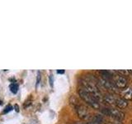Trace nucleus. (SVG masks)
Instances as JSON below:
<instances>
[{
    "label": "nucleus",
    "instance_id": "1",
    "mask_svg": "<svg viewBox=\"0 0 132 124\" xmlns=\"http://www.w3.org/2000/svg\"><path fill=\"white\" fill-rule=\"evenodd\" d=\"M78 94L81 97V98L84 100V102H86L88 105H90L92 107L95 109H100V104H99V102H97L96 99H95L92 95L90 94H88V92H86L84 89H80L78 90Z\"/></svg>",
    "mask_w": 132,
    "mask_h": 124
},
{
    "label": "nucleus",
    "instance_id": "2",
    "mask_svg": "<svg viewBox=\"0 0 132 124\" xmlns=\"http://www.w3.org/2000/svg\"><path fill=\"white\" fill-rule=\"evenodd\" d=\"M102 113L109 117L112 118L117 121H121L125 118V113L121 110L117 109H112V107H103L102 109Z\"/></svg>",
    "mask_w": 132,
    "mask_h": 124
},
{
    "label": "nucleus",
    "instance_id": "3",
    "mask_svg": "<svg viewBox=\"0 0 132 124\" xmlns=\"http://www.w3.org/2000/svg\"><path fill=\"white\" fill-rule=\"evenodd\" d=\"M112 82L117 89H125L127 88L128 81L125 76L121 75V74H117L112 77Z\"/></svg>",
    "mask_w": 132,
    "mask_h": 124
},
{
    "label": "nucleus",
    "instance_id": "4",
    "mask_svg": "<svg viewBox=\"0 0 132 124\" xmlns=\"http://www.w3.org/2000/svg\"><path fill=\"white\" fill-rule=\"evenodd\" d=\"M76 111L77 113L81 119L87 120L90 118V113L88 110L87 109V107H85L84 105H78L76 107Z\"/></svg>",
    "mask_w": 132,
    "mask_h": 124
},
{
    "label": "nucleus",
    "instance_id": "5",
    "mask_svg": "<svg viewBox=\"0 0 132 124\" xmlns=\"http://www.w3.org/2000/svg\"><path fill=\"white\" fill-rule=\"evenodd\" d=\"M114 105L117 106L118 109H124L128 106V103H127V100L124 99L123 98H118L116 99Z\"/></svg>",
    "mask_w": 132,
    "mask_h": 124
},
{
    "label": "nucleus",
    "instance_id": "6",
    "mask_svg": "<svg viewBox=\"0 0 132 124\" xmlns=\"http://www.w3.org/2000/svg\"><path fill=\"white\" fill-rule=\"evenodd\" d=\"M116 99H117V98L113 94H106L105 96H102V101L109 105L115 104Z\"/></svg>",
    "mask_w": 132,
    "mask_h": 124
},
{
    "label": "nucleus",
    "instance_id": "7",
    "mask_svg": "<svg viewBox=\"0 0 132 124\" xmlns=\"http://www.w3.org/2000/svg\"><path fill=\"white\" fill-rule=\"evenodd\" d=\"M123 98L126 100H130L132 99V88H126L123 92Z\"/></svg>",
    "mask_w": 132,
    "mask_h": 124
},
{
    "label": "nucleus",
    "instance_id": "8",
    "mask_svg": "<svg viewBox=\"0 0 132 124\" xmlns=\"http://www.w3.org/2000/svg\"><path fill=\"white\" fill-rule=\"evenodd\" d=\"M9 89L11 90V92L12 94H16L18 91V89H19V86L18 84H16V83H12L9 85Z\"/></svg>",
    "mask_w": 132,
    "mask_h": 124
},
{
    "label": "nucleus",
    "instance_id": "9",
    "mask_svg": "<svg viewBox=\"0 0 132 124\" xmlns=\"http://www.w3.org/2000/svg\"><path fill=\"white\" fill-rule=\"evenodd\" d=\"M12 106L10 105V104H8V105L6 106L5 109L3 110V113H9V112L12 111Z\"/></svg>",
    "mask_w": 132,
    "mask_h": 124
},
{
    "label": "nucleus",
    "instance_id": "10",
    "mask_svg": "<svg viewBox=\"0 0 132 124\" xmlns=\"http://www.w3.org/2000/svg\"><path fill=\"white\" fill-rule=\"evenodd\" d=\"M40 72L38 71V73H37V78H36V87L38 86L39 83H40Z\"/></svg>",
    "mask_w": 132,
    "mask_h": 124
},
{
    "label": "nucleus",
    "instance_id": "11",
    "mask_svg": "<svg viewBox=\"0 0 132 124\" xmlns=\"http://www.w3.org/2000/svg\"><path fill=\"white\" fill-rule=\"evenodd\" d=\"M53 84H54V76L53 74H51L50 75V85H51V87H53Z\"/></svg>",
    "mask_w": 132,
    "mask_h": 124
},
{
    "label": "nucleus",
    "instance_id": "12",
    "mask_svg": "<svg viewBox=\"0 0 132 124\" xmlns=\"http://www.w3.org/2000/svg\"><path fill=\"white\" fill-rule=\"evenodd\" d=\"M64 69H59V70H57V71H56V73L57 74H64Z\"/></svg>",
    "mask_w": 132,
    "mask_h": 124
},
{
    "label": "nucleus",
    "instance_id": "13",
    "mask_svg": "<svg viewBox=\"0 0 132 124\" xmlns=\"http://www.w3.org/2000/svg\"><path fill=\"white\" fill-rule=\"evenodd\" d=\"M74 124H95L93 122H77V123H74Z\"/></svg>",
    "mask_w": 132,
    "mask_h": 124
},
{
    "label": "nucleus",
    "instance_id": "14",
    "mask_svg": "<svg viewBox=\"0 0 132 124\" xmlns=\"http://www.w3.org/2000/svg\"><path fill=\"white\" fill-rule=\"evenodd\" d=\"M15 110H16V112H18V111H19V107H18V105H16V104L15 105Z\"/></svg>",
    "mask_w": 132,
    "mask_h": 124
},
{
    "label": "nucleus",
    "instance_id": "15",
    "mask_svg": "<svg viewBox=\"0 0 132 124\" xmlns=\"http://www.w3.org/2000/svg\"><path fill=\"white\" fill-rule=\"evenodd\" d=\"M2 104V101H0V105H1Z\"/></svg>",
    "mask_w": 132,
    "mask_h": 124
}]
</instances>
